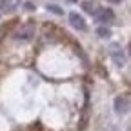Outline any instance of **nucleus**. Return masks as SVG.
I'll list each match as a JSON object with an SVG mask.
<instances>
[{"label": "nucleus", "mask_w": 131, "mask_h": 131, "mask_svg": "<svg viewBox=\"0 0 131 131\" xmlns=\"http://www.w3.org/2000/svg\"><path fill=\"white\" fill-rule=\"evenodd\" d=\"M35 33H37L35 24H33V22H26V24H22V26H18L15 29L13 38L16 42H29V40L35 38Z\"/></svg>", "instance_id": "nucleus-1"}, {"label": "nucleus", "mask_w": 131, "mask_h": 131, "mask_svg": "<svg viewBox=\"0 0 131 131\" xmlns=\"http://www.w3.org/2000/svg\"><path fill=\"white\" fill-rule=\"evenodd\" d=\"M129 93H124V95H118L115 98V113L117 115H126L129 111Z\"/></svg>", "instance_id": "nucleus-2"}, {"label": "nucleus", "mask_w": 131, "mask_h": 131, "mask_svg": "<svg viewBox=\"0 0 131 131\" xmlns=\"http://www.w3.org/2000/svg\"><path fill=\"white\" fill-rule=\"evenodd\" d=\"M93 15H95V18H96L98 22H102V24L113 22V18H115V13H113L111 9H106V7H100V9H96Z\"/></svg>", "instance_id": "nucleus-3"}, {"label": "nucleus", "mask_w": 131, "mask_h": 131, "mask_svg": "<svg viewBox=\"0 0 131 131\" xmlns=\"http://www.w3.org/2000/svg\"><path fill=\"white\" fill-rule=\"evenodd\" d=\"M69 24L75 29H78V31H84L86 29V20L82 18L78 13H69Z\"/></svg>", "instance_id": "nucleus-4"}, {"label": "nucleus", "mask_w": 131, "mask_h": 131, "mask_svg": "<svg viewBox=\"0 0 131 131\" xmlns=\"http://www.w3.org/2000/svg\"><path fill=\"white\" fill-rule=\"evenodd\" d=\"M18 6H20V0H0V9L6 11V13L15 11Z\"/></svg>", "instance_id": "nucleus-5"}, {"label": "nucleus", "mask_w": 131, "mask_h": 131, "mask_svg": "<svg viewBox=\"0 0 131 131\" xmlns=\"http://www.w3.org/2000/svg\"><path fill=\"white\" fill-rule=\"evenodd\" d=\"M111 57H113V60H115V64H117V66H124V64H126V57H124V53L120 51L118 47H113Z\"/></svg>", "instance_id": "nucleus-6"}, {"label": "nucleus", "mask_w": 131, "mask_h": 131, "mask_svg": "<svg viewBox=\"0 0 131 131\" xmlns=\"http://www.w3.org/2000/svg\"><path fill=\"white\" fill-rule=\"evenodd\" d=\"M82 7H84V11H88V13H95L98 7H96V4L95 2H91V0H88V2H82Z\"/></svg>", "instance_id": "nucleus-7"}, {"label": "nucleus", "mask_w": 131, "mask_h": 131, "mask_svg": "<svg viewBox=\"0 0 131 131\" xmlns=\"http://www.w3.org/2000/svg\"><path fill=\"white\" fill-rule=\"evenodd\" d=\"M96 35L102 37V38H107V37H111V31H109L107 27H98V29H96Z\"/></svg>", "instance_id": "nucleus-8"}, {"label": "nucleus", "mask_w": 131, "mask_h": 131, "mask_svg": "<svg viewBox=\"0 0 131 131\" xmlns=\"http://www.w3.org/2000/svg\"><path fill=\"white\" fill-rule=\"evenodd\" d=\"M47 9H49V11H53V13H57V15H62V9H60L58 6H53V4H49V6H47Z\"/></svg>", "instance_id": "nucleus-9"}, {"label": "nucleus", "mask_w": 131, "mask_h": 131, "mask_svg": "<svg viewBox=\"0 0 131 131\" xmlns=\"http://www.w3.org/2000/svg\"><path fill=\"white\" fill-rule=\"evenodd\" d=\"M109 2H113V4H120L122 0H109Z\"/></svg>", "instance_id": "nucleus-10"}, {"label": "nucleus", "mask_w": 131, "mask_h": 131, "mask_svg": "<svg viewBox=\"0 0 131 131\" xmlns=\"http://www.w3.org/2000/svg\"><path fill=\"white\" fill-rule=\"evenodd\" d=\"M4 37V29H0V38H2Z\"/></svg>", "instance_id": "nucleus-11"}, {"label": "nucleus", "mask_w": 131, "mask_h": 131, "mask_svg": "<svg viewBox=\"0 0 131 131\" xmlns=\"http://www.w3.org/2000/svg\"><path fill=\"white\" fill-rule=\"evenodd\" d=\"M69 2H77V0H69Z\"/></svg>", "instance_id": "nucleus-12"}]
</instances>
